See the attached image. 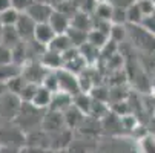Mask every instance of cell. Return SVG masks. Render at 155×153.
<instances>
[{"mask_svg":"<svg viewBox=\"0 0 155 153\" xmlns=\"http://www.w3.org/2000/svg\"><path fill=\"white\" fill-rule=\"evenodd\" d=\"M41 118H43V110L37 109L31 103H21L20 110L12 121L23 133L32 132L37 126H41Z\"/></svg>","mask_w":155,"mask_h":153,"instance_id":"cell-1","label":"cell"},{"mask_svg":"<svg viewBox=\"0 0 155 153\" xmlns=\"http://www.w3.org/2000/svg\"><path fill=\"white\" fill-rule=\"evenodd\" d=\"M40 63L45 66L48 71H57L61 68V55L57 52H52L49 49H45V52L41 54Z\"/></svg>","mask_w":155,"mask_h":153,"instance_id":"cell-17","label":"cell"},{"mask_svg":"<svg viewBox=\"0 0 155 153\" xmlns=\"http://www.w3.org/2000/svg\"><path fill=\"white\" fill-rule=\"evenodd\" d=\"M2 29H3V26H2V23H0V37H2Z\"/></svg>","mask_w":155,"mask_h":153,"instance_id":"cell-43","label":"cell"},{"mask_svg":"<svg viewBox=\"0 0 155 153\" xmlns=\"http://www.w3.org/2000/svg\"><path fill=\"white\" fill-rule=\"evenodd\" d=\"M97 3H104V2H109V0H95Z\"/></svg>","mask_w":155,"mask_h":153,"instance_id":"cell-42","label":"cell"},{"mask_svg":"<svg viewBox=\"0 0 155 153\" xmlns=\"http://www.w3.org/2000/svg\"><path fill=\"white\" fill-rule=\"evenodd\" d=\"M72 106H74V107H77L83 115H89L91 106H92V98H91L89 95H87V94L80 92L78 95L72 97Z\"/></svg>","mask_w":155,"mask_h":153,"instance_id":"cell-22","label":"cell"},{"mask_svg":"<svg viewBox=\"0 0 155 153\" xmlns=\"http://www.w3.org/2000/svg\"><path fill=\"white\" fill-rule=\"evenodd\" d=\"M57 81H58V91L63 94H68L71 97H75L80 94V86H78V77L66 69H57Z\"/></svg>","mask_w":155,"mask_h":153,"instance_id":"cell-5","label":"cell"},{"mask_svg":"<svg viewBox=\"0 0 155 153\" xmlns=\"http://www.w3.org/2000/svg\"><path fill=\"white\" fill-rule=\"evenodd\" d=\"M32 3V0H11V6L18 12H25Z\"/></svg>","mask_w":155,"mask_h":153,"instance_id":"cell-34","label":"cell"},{"mask_svg":"<svg viewBox=\"0 0 155 153\" xmlns=\"http://www.w3.org/2000/svg\"><path fill=\"white\" fill-rule=\"evenodd\" d=\"M152 15H153V17H155V9H153V14H152Z\"/></svg>","mask_w":155,"mask_h":153,"instance_id":"cell-44","label":"cell"},{"mask_svg":"<svg viewBox=\"0 0 155 153\" xmlns=\"http://www.w3.org/2000/svg\"><path fill=\"white\" fill-rule=\"evenodd\" d=\"M40 84H34V83H28L26 81V84L23 86V89H21V92L18 95V98L21 100V103H31L32 98H34V95H35V92H37V87Z\"/></svg>","mask_w":155,"mask_h":153,"instance_id":"cell-31","label":"cell"},{"mask_svg":"<svg viewBox=\"0 0 155 153\" xmlns=\"http://www.w3.org/2000/svg\"><path fill=\"white\" fill-rule=\"evenodd\" d=\"M86 41L89 43V45L95 46L97 49H101L106 43L109 41V37L106 34H103L101 31H98V29H91V31H87Z\"/></svg>","mask_w":155,"mask_h":153,"instance_id":"cell-23","label":"cell"},{"mask_svg":"<svg viewBox=\"0 0 155 153\" xmlns=\"http://www.w3.org/2000/svg\"><path fill=\"white\" fill-rule=\"evenodd\" d=\"M69 23H71V28H75L78 31H83V32H87V31H91L92 29V18L89 14H86L80 9H77L71 18H69Z\"/></svg>","mask_w":155,"mask_h":153,"instance_id":"cell-12","label":"cell"},{"mask_svg":"<svg viewBox=\"0 0 155 153\" xmlns=\"http://www.w3.org/2000/svg\"><path fill=\"white\" fill-rule=\"evenodd\" d=\"M46 133H54V132H58V130L64 129V120H63V113L61 112H57V110H49L46 113H43V118H41V126H40Z\"/></svg>","mask_w":155,"mask_h":153,"instance_id":"cell-7","label":"cell"},{"mask_svg":"<svg viewBox=\"0 0 155 153\" xmlns=\"http://www.w3.org/2000/svg\"><path fill=\"white\" fill-rule=\"evenodd\" d=\"M110 23L115 25H126V9L112 6V15H110Z\"/></svg>","mask_w":155,"mask_h":153,"instance_id":"cell-33","label":"cell"},{"mask_svg":"<svg viewBox=\"0 0 155 153\" xmlns=\"http://www.w3.org/2000/svg\"><path fill=\"white\" fill-rule=\"evenodd\" d=\"M51 97L52 94L46 89V87L43 86H38L37 87V92L31 101L32 106H35L37 109H41V110H45V109H49V104H51Z\"/></svg>","mask_w":155,"mask_h":153,"instance_id":"cell-15","label":"cell"},{"mask_svg":"<svg viewBox=\"0 0 155 153\" xmlns=\"http://www.w3.org/2000/svg\"><path fill=\"white\" fill-rule=\"evenodd\" d=\"M66 35H68L72 48H80L83 43H86V35H87V32H83V31H78V29L69 26V29L66 31Z\"/></svg>","mask_w":155,"mask_h":153,"instance_id":"cell-25","label":"cell"},{"mask_svg":"<svg viewBox=\"0 0 155 153\" xmlns=\"http://www.w3.org/2000/svg\"><path fill=\"white\" fill-rule=\"evenodd\" d=\"M135 3H137L140 12L143 14V18H144V17H149V15L153 14L155 2H152V0H135Z\"/></svg>","mask_w":155,"mask_h":153,"instance_id":"cell-32","label":"cell"},{"mask_svg":"<svg viewBox=\"0 0 155 153\" xmlns=\"http://www.w3.org/2000/svg\"><path fill=\"white\" fill-rule=\"evenodd\" d=\"M77 49H78V54L81 55V58L86 61V64L95 63L97 58H98V55H100V49H97L95 46L89 45L87 41L83 43V45H81L80 48H77Z\"/></svg>","mask_w":155,"mask_h":153,"instance_id":"cell-20","label":"cell"},{"mask_svg":"<svg viewBox=\"0 0 155 153\" xmlns=\"http://www.w3.org/2000/svg\"><path fill=\"white\" fill-rule=\"evenodd\" d=\"M84 116L86 115H83L77 107H74V106H71V107H68L66 110L63 112V120H64V126L68 127V129H75V127H78L80 124H81V121L84 120Z\"/></svg>","mask_w":155,"mask_h":153,"instance_id":"cell-14","label":"cell"},{"mask_svg":"<svg viewBox=\"0 0 155 153\" xmlns=\"http://www.w3.org/2000/svg\"><path fill=\"white\" fill-rule=\"evenodd\" d=\"M109 3L115 8H124L126 9L129 5L134 3V0H109Z\"/></svg>","mask_w":155,"mask_h":153,"instance_id":"cell-38","label":"cell"},{"mask_svg":"<svg viewBox=\"0 0 155 153\" xmlns=\"http://www.w3.org/2000/svg\"><path fill=\"white\" fill-rule=\"evenodd\" d=\"M17 34L20 35L21 41H29L32 40V35H34V28H35V23L32 21V18L25 14V12H20L18 14V18L14 25Z\"/></svg>","mask_w":155,"mask_h":153,"instance_id":"cell-9","label":"cell"},{"mask_svg":"<svg viewBox=\"0 0 155 153\" xmlns=\"http://www.w3.org/2000/svg\"><path fill=\"white\" fill-rule=\"evenodd\" d=\"M21 100L18 95H14L11 92H5L0 95V118L6 123H12L20 110Z\"/></svg>","mask_w":155,"mask_h":153,"instance_id":"cell-3","label":"cell"},{"mask_svg":"<svg viewBox=\"0 0 155 153\" xmlns=\"http://www.w3.org/2000/svg\"><path fill=\"white\" fill-rule=\"evenodd\" d=\"M46 72H48V69L40 61H34V60H28L21 66V77L28 83H34V84H41Z\"/></svg>","mask_w":155,"mask_h":153,"instance_id":"cell-6","label":"cell"},{"mask_svg":"<svg viewBox=\"0 0 155 153\" xmlns=\"http://www.w3.org/2000/svg\"><path fill=\"white\" fill-rule=\"evenodd\" d=\"M18 11H15L14 8H9L3 12H0V23H2V26H14L15 21L18 18Z\"/></svg>","mask_w":155,"mask_h":153,"instance_id":"cell-29","label":"cell"},{"mask_svg":"<svg viewBox=\"0 0 155 153\" xmlns=\"http://www.w3.org/2000/svg\"><path fill=\"white\" fill-rule=\"evenodd\" d=\"M48 25L51 26V29L54 31L55 35L66 34V31H68L69 26H71L69 17L66 14H63V12H60V11H57L55 8H54V11H52V14H51V17L48 20Z\"/></svg>","mask_w":155,"mask_h":153,"instance_id":"cell-10","label":"cell"},{"mask_svg":"<svg viewBox=\"0 0 155 153\" xmlns=\"http://www.w3.org/2000/svg\"><path fill=\"white\" fill-rule=\"evenodd\" d=\"M147 32H150V34H153L155 35V17L153 15H149V17H144L143 20H141V23H140Z\"/></svg>","mask_w":155,"mask_h":153,"instance_id":"cell-35","label":"cell"},{"mask_svg":"<svg viewBox=\"0 0 155 153\" xmlns=\"http://www.w3.org/2000/svg\"><path fill=\"white\" fill-rule=\"evenodd\" d=\"M94 14L97 15L98 20H107V21H110V15H112V5H110L109 2L97 3V6L94 9Z\"/></svg>","mask_w":155,"mask_h":153,"instance_id":"cell-30","label":"cell"},{"mask_svg":"<svg viewBox=\"0 0 155 153\" xmlns=\"http://www.w3.org/2000/svg\"><path fill=\"white\" fill-rule=\"evenodd\" d=\"M25 84H26V80L21 77V74H20L18 77H15V78L9 80L8 83H5L6 92H11V94H14V95H20V92H21V89H23Z\"/></svg>","mask_w":155,"mask_h":153,"instance_id":"cell-27","label":"cell"},{"mask_svg":"<svg viewBox=\"0 0 155 153\" xmlns=\"http://www.w3.org/2000/svg\"><path fill=\"white\" fill-rule=\"evenodd\" d=\"M152 2H155V0H152Z\"/></svg>","mask_w":155,"mask_h":153,"instance_id":"cell-45","label":"cell"},{"mask_svg":"<svg viewBox=\"0 0 155 153\" xmlns=\"http://www.w3.org/2000/svg\"><path fill=\"white\" fill-rule=\"evenodd\" d=\"M72 106V97L68 95V94H63L60 91L54 92L52 97H51V104H49V109L51 110H57V112H64L68 107Z\"/></svg>","mask_w":155,"mask_h":153,"instance_id":"cell-13","label":"cell"},{"mask_svg":"<svg viewBox=\"0 0 155 153\" xmlns=\"http://www.w3.org/2000/svg\"><path fill=\"white\" fill-rule=\"evenodd\" d=\"M12 8L11 6V0H0V12H3L6 9Z\"/></svg>","mask_w":155,"mask_h":153,"instance_id":"cell-39","label":"cell"},{"mask_svg":"<svg viewBox=\"0 0 155 153\" xmlns=\"http://www.w3.org/2000/svg\"><path fill=\"white\" fill-rule=\"evenodd\" d=\"M143 20V14L140 12L137 3L134 2L126 8V23L127 25H140Z\"/></svg>","mask_w":155,"mask_h":153,"instance_id":"cell-24","label":"cell"},{"mask_svg":"<svg viewBox=\"0 0 155 153\" xmlns=\"http://www.w3.org/2000/svg\"><path fill=\"white\" fill-rule=\"evenodd\" d=\"M11 60H12L14 64H17L20 68L28 61V51H26V43L25 41H20L18 45H15L11 49Z\"/></svg>","mask_w":155,"mask_h":153,"instance_id":"cell-19","label":"cell"},{"mask_svg":"<svg viewBox=\"0 0 155 153\" xmlns=\"http://www.w3.org/2000/svg\"><path fill=\"white\" fill-rule=\"evenodd\" d=\"M126 35H129L135 48L146 52H155V35L147 32L141 25H126Z\"/></svg>","mask_w":155,"mask_h":153,"instance_id":"cell-2","label":"cell"},{"mask_svg":"<svg viewBox=\"0 0 155 153\" xmlns=\"http://www.w3.org/2000/svg\"><path fill=\"white\" fill-rule=\"evenodd\" d=\"M5 92H6V86H5V83H0V95L5 94Z\"/></svg>","mask_w":155,"mask_h":153,"instance_id":"cell-40","label":"cell"},{"mask_svg":"<svg viewBox=\"0 0 155 153\" xmlns=\"http://www.w3.org/2000/svg\"><path fill=\"white\" fill-rule=\"evenodd\" d=\"M34 3H49V0H32Z\"/></svg>","mask_w":155,"mask_h":153,"instance_id":"cell-41","label":"cell"},{"mask_svg":"<svg viewBox=\"0 0 155 153\" xmlns=\"http://www.w3.org/2000/svg\"><path fill=\"white\" fill-rule=\"evenodd\" d=\"M8 63H12L11 60V49L0 45V64H8Z\"/></svg>","mask_w":155,"mask_h":153,"instance_id":"cell-36","label":"cell"},{"mask_svg":"<svg viewBox=\"0 0 155 153\" xmlns=\"http://www.w3.org/2000/svg\"><path fill=\"white\" fill-rule=\"evenodd\" d=\"M71 48H72V45H71L68 35H66V34H60V35H55V37L52 38V41L48 45L46 49H49V51L57 52V54L61 55V54H64L66 51H69Z\"/></svg>","mask_w":155,"mask_h":153,"instance_id":"cell-18","label":"cell"},{"mask_svg":"<svg viewBox=\"0 0 155 153\" xmlns=\"http://www.w3.org/2000/svg\"><path fill=\"white\" fill-rule=\"evenodd\" d=\"M20 41H21V38L17 34V31H15L14 26H3L2 37H0V45H3V46L12 49L15 45H18Z\"/></svg>","mask_w":155,"mask_h":153,"instance_id":"cell-16","label":"cell"},{"mask_svg":"<svg viewBox=\"0 0 155 153\" xmlns=\"http://www.w3.org/2000/svg\"><path fill=\"white\" fill-rule=\"evenodd\" d=\"M40 86L46 87L51 94L57 92V91H58V81H57V74H55V71H48Z\"/></svg>","mask_w":155,"mask_h":153,"instance_id":"cell-28","label":"cell"},{"mask_svg":"<svg viewBox=\"0 0 155 153\" xmlns=\"http://www.w3.org/2000/svg\"><path fill=\"white\" fill-rule=\"evenodd\" d=\"M144 153H155V139L153 138H144L141 142Z\"/></svg>","mask_w":155,"mask_h":153,"instance_id":"cell-37","label":"cell"},{"mask_svg":"<svg viewBox=\"0 0 155 153\" xmlns=\"http://www.w3.org/2000/svg\"><path fill=\"white\" fill-rule=\"evenodd\" d=\"M21 74V68L14 63L0 64V83H8L9 80L18 77Z\"/></svg>","mask_w":155,"mask_h":153,"instance_id":"cell-21","label":"cell"},{"mask_svg":"<svg viewBox=\"0 0 155 153\" xmlns=\"http://www.w3.org/2000/svg\"><path fill=\"white\" fill-rule=\"evenodd\" d=\"M52 11H54V6L51 3H32L25 11V14H28L37 25V23H48Z\"/></svg>","mask_w":155,"mask_h":153,"instance_id":"cell-8","label":"cell"},{"mask_svg":"<svg viewBox=\"0 0 155 153\" xmlns=\"http://www.w3.org/2000/svg\"><path fill=\"white\" fill-rule=\"evenodd\" d=\"M55 37L54 31L51 29V26L48 23H37L34 28V35L32 40L35 43H38L40 46L43 48H48V45L52 41V38Z\"/></svg>","mask_w":155,"mask_h":153,"instance_id":"cell-11","label":"cell"},{"mask_svg":"<svg viewBox=\"0 0 155 153\" xmlns=\"http://www.w3.org/2000/svg\"><path fill=\"white\" fill-rule=\"evenodd\" d=\"M0 145H11L21 148L25 145V133L14 124L8 123L6 126H0Z\"/></svg>","mask_w":155,"mask_h":153,"instance_id":"cell-4","label":"cell"},{"mask_svg":"<svg viewBox=\"0 0 155 153\" xmlns=\"http://www.w3.org/2000/svg\"><path fill=\"white\" fill-rule=\"evenodd\" d=\"M109 40L114 41V43H118L123 41L126 38V25H115L112 23L110 25V29H109Z\"/></svg>","mask_w":155,"mask_h":153,"instance_id":"cell-26","label":"cell"}]
</instances>
